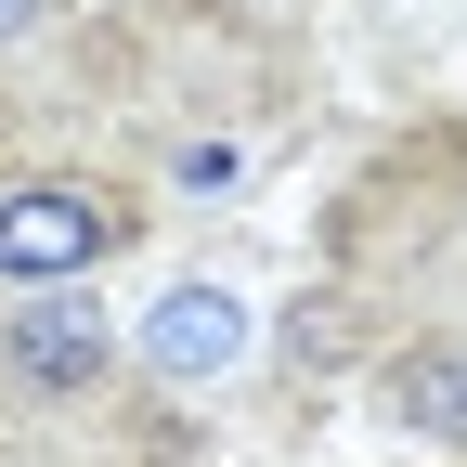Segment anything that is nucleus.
Returning a JSON list of instances; mask_svg holds the SVG:
<instances>
[{
	"instance_id": "f03ea898",
	"label": "nucleus",
	"mask_w": 467,
	"mask_h": 467,
	"mask_svg": "<svg viewBox=\"0 0 467 467\" xmlns=\"http://www.w3.org/2000/svg\"><path fill=\"white\" fill-rule=\"evenodd\" d=\"M104 364H117V325L78 299V285H39V299H14V312H0V377H14V389L66 402V389H91Z\"/></svg>"
},
{
	"instance_id": "20e7f679",
	"label": "nucleus",
	"mask_w": 467,
	"mask_h": 467,
	"mask_svg": "<svg viewBox=\"0 0 467 467\" xmlns=\"http://www.w3.org/2000/svg\"><path fill=\"white\" fill-rule=\"evenodd\" d=\"M389 429L467 441V337H416V350L389 364Z\"/></svg>"
},
{
	"instance_id": "7ed1b4c3",
	"label": "nucleus",
	"mask_w": 467,
	"mask_h": 467,
	"mask_svg": "<svg viewBox=\"0 0 467 467\" xmlns=\"http://www.w3.org/2000/svg\"><path fill=\"white\" fill-rule=\"evenodd\" d=\"M234 350H247V299H221V285H169L143 312V364L156 377H221Z\"/></svg>"
},
{
	"instance_id": "f257e3e1",
	"label": "nucleus",
	"mask_w": 467,
	"mask_h": 467,
	"mask_svg": "<svg viewBox=\"0 0 467 467\" xmlns=\"http://www.w3.org/2000/svg\"><path fill=\"white\" fill-rule=\"evenodd\" d=\"M117 247H130V208L78 169H26V182H0V285L39 299V285H91Z\"/></svg>"
},
{
	"instance_id": "39448f33",
	"label": "nucleus",
	"mask_w": 467,
	"mask_h": 467,
	"mask_svg": "<svg viewBox=\"0 0 467 467\" xmlns=\"http://www.w3.org/2000/svg\"><path fill=\"white\" fill-rule=\"evenodd\" d=\"M52 26V0H0V39H39Z\"/></svg>"
}]
</instances>
